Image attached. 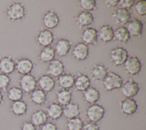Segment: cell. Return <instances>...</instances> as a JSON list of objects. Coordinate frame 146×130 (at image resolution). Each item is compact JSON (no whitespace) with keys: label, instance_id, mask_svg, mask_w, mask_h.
<instances>
[{"label":"cell","instance_id":"cell-1","mask_svg":"<svg viewBox=\"0 0 146 130\" xmlns=\"http://www.w3.org/2000/svg\"><path fill=\"white\" fill-rule=\"evenodd\" d=\"M5 13L9 21L15 22L22 20L26 17L27 12L22 3L14 1L7 7Z\"/></svg>","mask_w":146,"mask_h":130},{"label":"cell","instance_id":"cell-2","mask_svg":"<svg viewBox=\"0 0 146 130\" xmlns=\"http://www.w3.org/2000/svg\"><path fill=\"white\" fill-rule=\"evenodd\" d=\"M123 83V79L121 76L113 71L108 72L102 81L103 88L107 92H111L120 89Z\"/></svg>","mask_w":146,"mask_h":130},{"label":"cell","instance_id":"cell-3","mask_svg":"<svg viewBox=\"0 0 146 130\" xmlns=\"http://www.w3.org/2000/svg\"><path fill=\"white\" fill-rule=\"evenodd\" d=\"M106 113L105 108L100 104L90 105L86 109V116L89 121L97 123L101 121Z\"/></svg>","mask_w":146,"mask_h":130},{"label":"cell","instance_id":"cell-4","mask_svg":"<svg viewBox=\"0 0 146 130\" xmlns=\"http://www.w3.org/2000/svg\"><path fill=\"white\" fill-rule=\"evenodd\" d=\"M109 56L110 61L115 66L123 65L129 57L127 50L123 47H116L112 49Z\"/></svg>","mask_w":146,"mask_h":130},{"label":"cell","instance_id":"cell-5","mask_svg":"<svg viewBox=\"0 0 146 130\" xmlns=\"http://www.w3.org/2000/svg\"><path fill=\"white\" fill-rule=\"evenodd\" d=\"M140 90V85L132 78H129L123 82L120 88V93L125 98H133Z\"/></svg>","mask_w":146,"mask_h":130},{"label":"cell","instance_id":"cell-6","mask_svg":"<svg viewBox=\"0 0 146 130\" xmlns=\"http://www.w3.org/2000/svg\"><path fill=\"white\" fill-rule=\"evenodd\" d=\"M141 61L136 56H129L123 64V69L125 73L131 76L138 74L141 71Z\"/></svg>","mask_w":146,"mask_h":130},{"label":"cell","instance_id":"cell-7","mask_svg":"<svg viewBox=\"0 0 146 130\" xmlns=\"http://www.w3.org/2000/svg\"><path fill=\"white\" fill-rule=\"evenodd\" d=\"M18 82L19 88L26 94H30L38 86L37 80L31 74L22 76L18 80Z\"/></svg>","mask_w":146,"mask_h":130},{"label":"cell","instance_id":"cell-8","mask_svg":"<svg viewBox=\"0 0 146 130\" xmlns=\"http://www.w3.org/2000/svg\"><path fill=\"white\" fill-rule=\"evenodd\" d=\"M138 108L139 105L137 102L133 98H125L119 102L120 111L125 116L134 115L137 112Z\"/></svg>","mask_w":146,"mask_h":130},{"label":"cell","instance_id":"cell-9","mask_svg":"<svg viewBox=\"0 0 146 130\" xmlns=\"http://www.w3.org/2000/svg\"><path fill=\"white\" fill-rule=\"evenodd\" d=\"M15 70L21 75L31 74L34 68V62L29 58L22 57L15 60Z\"/></svg>","mask_w":146,"mask_h":130},{"label":"cell","instance_id":"cell-10","mask_svg":"<svg viewBox=\"0 0 146 130\" xmlns=\"http://www.w3.org/2000/svg\"><path fill=\"white\" fill-rule=\"evenodd\" d=\"M42 22L47 29L51 30L58 26L60 22V18L55 11L50 10L44 14L42 18Z\"/></svg>","mask_w":146,"mask_h":130},{"label":"cell","instance_id":"cell-11","mask_svg":"<svg viewBox=\"0 0 146 130\" xmlns=\"http://www.w3.org/2000/svg\"><path fill=\"white\" fill-rule=\"evenodd\" d=\"M55 39L54 35L51 30L44 29L40 30L36 36V41L37 44L44 48L51 46Z\"/></svg>","mask_w":146,"mask_h":130},{"label":"cell","instance_id":"cell-12","mask_svg":"<svg viewBox=\"0 0 146 130\" xmlns=\"http://www.w3.org/2000/svg\"><path fill=\"white\" fill-rule=\"evenodd\" d=\"M15 71V62L11 55L0 57V72L7 75L13 74Z\"/></svg>","mask_w":146,"mask_h":130},{"label":"cell","instance_id":"cell-13","mask_svg":"<svg viewBox=\"0 0 146 130\" xmlns=\"http://www.w3.org/2000/svg\"><path fill=\"white\" fill-rule=\"evenodd\" d=\"M64 69L65 65L60 60L54 59L48 63L47 72L52 77L58 78L63 74Z\"/></svg>","mask_w":146,"mask_h":130},{"label":"cell","instance_id":"cell-14","mask_svg":"<svg viewBox=\"0 0 146 130\" xmlns=\"http://www.w3.org/2000/svg\"><path fill=\"white\" fill-rule=\"evenodd\" d=\"M144 27V23L142 21L133 18L128 23L127 29L131 36L132 37H140L142 36Z\"/></svg>","mask_w":146,"mask_h":130},{"label":"cell","instance_id":"cell-15","mask_svg":"<svg viewBox=\"0 0 146 130\" xmlns=\"http://www.w3.org/2000/svg\"><path fill=\"white\" fill-rule=\"evenodd\" d=\"M72 54L73 57L79 61L86 60L89 54V48L83 42L77 43L73 48Z\"/></svg>","mask_w":146,"mask_h":130},{"label":"cell","instance_id":"cell-16","mask_svg":"<svg viewBox=\"0 0 146 130\" xmlns=\"http://www.w3.org/2000/svg\"><path fill=\"white\" fill-rule=\"evenodd\" d=\"M91 81L87 74L79 72L75 77L74 86L78 92H83L91 86Z\"/></svg>","mask_w":146,"mask_h":130},{"label":"cell","instance_id":"cell-17","mask_svg":"<svg viewBox=\"0 0 146 130\" xmlns=\"http://www.w3.org/2000/svg\"><path fill=\"white\" fill-rule=\"evenodd\" d=\"M111 16L117 23L122 25L128 23L131 19L129 11L121 7L113 11Z\"/></svg>","mask_w":146,"mask_h":130},{"label":"cell","instance_id":"cell-18","mask_svg":"<svg viewBox=\"0 0 146 130\" xmlns=\"http://www.w3.org/2000/svg\"><path fill=\"white\" fill-rule=\"evenodd\" d=\"M37 85L39 89L46 93L52 91L55 86V81L53 77L48 74H43L37 80Z\"/></svg>","mask_w":146,"mask_h":130},{"label":"cell","instance_id":"cell-19","mask_svg":"<svg viewBox=\"0 0 146 130\" xmlns=\"http://www.w3.org/2000/svg\"><path fill=\"white\" fill-rule=\"evenodd\" d=\"M98 35L100 41L106 44L114 39V30L111 25L104 24L99 28Z\"/></svg>","mask_w":146,"mask_h":130},{"label":"cell","instance_id":"cell-20","mask_svg":"<svg viewBox=\"0 0 146 130\" xmlns=\"http://www.w3.org/2000/svg\"><path fill=\"white\" fill-rule=\"evenodd\" d=\"M83 42L88 45H94L98 44V30L94 27H87L81 35Z\"/></svg>","mask_w":146,"mask_h":130},{"label":"cell","instance_id":"cell-21","mask_svg":"<svg viewBox=\"0 0 146 130\" xmlns=\"http://www.w3.org/2000/svg\"><path fill=\"white\" fill-rule=\"evenodd\" d=\"M71 48V42L66 38L59 39L56 42L55 51L59 57H65L70 52Z\"/></svg>","mask_w":146,"mask_h":130},{"label":"cell","instance_id":"cell-22","mask_svg":"<svg viewBox=\"0 0 146 130\" xmlns=\"http://www.w3.org/2000/svg\"><path fill=\"white\" fill-rule=\"evenodd\" d=\"M108 68L102 64H95L91 70L92 80L98 81H103L108 73Z\"/></svg>","mask_w":146,"mask_h":130},{"label":"cell","instance_id":"cell-23","mask_svg":"<svg viewBox=\"0 0 146 130\" xmlns=\"http://www.w3.org/2000/svg\"><path fill=\"white\" fill-rule=\"evenodd\" d=\"M83 100L90 105L96 104L100 100V93L99 90L91 86L83 92Z\"/></svg>","mask_w":146,"mask_h":130},{"label":"cell","instance_id":"cell-24","mask_svg":"<svg viewBox=\"0 0 146 130\" xmlns=\"http://www.w3.org/2000/svg\"><path fill=\"white\" fill-rule=\"evenodd\" d=\"M48 118L53 120H57L63 116V107L56 102L49 104L46 112Z\"/></svg>","mask_w":146,"mask_h":130},{"label":"cell","instance_id":"cell-25","mask_svg":"<svg viewBox=\"0 0 146 130\" xmlns=\"http://www.w3.org/2000/svg\"><path fill=\"white\" fill-rule=\"evenodd\" d=\"M81 109L78 104L70 103L63 107V116L67 120L79 117Z\"/></svg>","mask_w":146,"mask_h":130},{"label":"cell","instance_id":"cell-26","mask_svg":"<svg viewBox=\"0 0 146 130\" xmlns=\"http://www.w3.org/2000/svg\"><path fill=\"white\" fill-rule=\"evenodd\" d=\"M27 111L28 105L26 102L22 100L13 102L10 107V111L17 117L25 115Z\"/></svg>","mask_w":146,"mask_h":130},{"label":"cell","instance_id":"cell-27","mask_svg":"<svg viewBox=\"0 0 146 130\" xmlns=\"http://www.w3.org/2000/svg\"><path fill=\"white\" fill-rule=\"evenodd\" d=\"M76 24L80 28L92 25L94 21V17L92 13L81 11L75 18Z\"/></svg>","mask_w":146,"mask_h":130},{"label":"cell","instance_id":"cell-28","mask_svg":"<svg viewBox=\"0 0 146 130\" xmlns=\"http://www.w3.org/2000/svg\"><path fill=\"white\" fill-rule=\"evenodd\" d=\"M75 76L71 73H63L58 78L59 86L62 89H70L74 86Z\"/></svg>","mask_w":146,"mask_h":130},{"label":"cell","instance_id":"cell-29","mask_svg":"<svg viewBox=\"0 0 146 130\" xmlns=\"http://www.w3.org/2000/svg\"><path fill=\"white\" fill-rule=\"evenodd\" d=\"M48 117L45 111L42 109L36 110L31 115L30 122L36 127H41L47 122Z\"/></svg>","mask_w":146,"mask_h":130},{"label":"cell","instance_id":"cell-30","mask_svg":"<svg viewBox=\"0 0 146 130\" xmlns=\"http://www.w3.org/2000/svg\"><path fill=\"white\" fill-rule=\"evenodd\" d=\"M56 101L63 107L71 102L72 92L70 89H61L56 92Z\"/></svg>","mask_w":146,"mask_h":130},{"label":"cell","instance_id":"cell-31","mask_svg":"<svg viewBox=\"0 0 146 130\" xmlns=\"http://www.w3.org/2000/svg\"><path fill=\"white\" fill-rule=\"evenodd\" d=\"M30 101L36 105H43L47 101V94L39 88L35 89L30 93Z\"/></svg>","mask_w":146,"mask_h":130},{"label":"cell","instance_id":"cell-32","mask_svg":"<svg viewBox=\"0 0 146 130\" xmlns=\"http://www.w3.org/2000/svg\"><path fill=\"white\" fill-rule=\"evenodd\" d=\"M56 56L55 49L51 46L44 47L39 53L38 58L44 63H49L54 60Z\"/></svg>","mask_w":146,"mask_h":130},{"label":"cell","instance_id":"cell-33","mask_svg":"<svg viewBox=\"0 0 146 130\" xmlns=\"http://www.w3.org/2000/svg\"><path fill=\"white\" fill-rule=\"evenodd\" d=\"M114 38L120 42L126 44L129 41L131 36L127 27L121 26L114 30Z\"/></svg>","mask_w":146,"mask_h":130},{"label":"cell","instance_id":"cell-34","mask_svg":"<svg viewBox=\"0 0 146 130\" xmlns=\"http://www.w3.org/2000/svg\"><path fill=\"white\" fill-rule=\"evenodd\" d=\"M6 92L7 99L12 103L22 100L24 94L21 88L17 86H13L8 89Z\"/></svg>","mask_w":146,"mask_h":130},{"label":"cell","instance_id":"cell-35","mask_svg":"<svg viewBox=\"0 0 146 130\" xmlns=\"http://www.w3.org/2000/svg\"><path fill=\"white\" fill-rule=\"evenodd\" d=\"M84 124L83 120L78 117L67 120L66 127L67 130H82Z\"/></svg>","mask_w":146,"mask_h":130},{"label":"cell","instance_id":"cell-36","mask_svg":"<svg viewBox=\"0 0 146 130\" xmlns=\"http://www.w3.org/2000/svg\"><path fill=\"white\" fill-rule=\"evenodd\" d=\"M79 5L84 11L91 13L97 9V2L95 0H80Z\"/></svg>","mask_w":146,"mask_h":130},{"label":"cell","instance_id":"cell-37","mask_svg":"<svg viewBox=\"0 0 146 130\" xmlns=\"http://www.w3.org/2000/svg\"><path fill=\"white\" fill-rule=\"evenodd\" d=\"M135 13L139 16L144 17L146 15V1L138 0L135 1L133 6Z\"/></svg>","mask_w":146,"mask_h":130},{"label":"cell","instance_id":"cell-38","mask_svg":"<svg viewBox=\"0 0 146 130\" xmlns=\"http://www.w3.org/2000/svg\"><path fill=\"white\" fill-rule=\"evenodd\" d=\"M11 80L9 75L0 73V90L2 92H5L7 90L10 84Z\"/></svg>","mask_w":146,"mask_h":130},{"label":"cell","instance_id":"cell-39","mask_svg":"<svg viewBox=\"0 0 146 130\" xmlns=\"http://www.w3.org/2000/svg\"><path fill=\"white\" fill-rule=\"evenodd\" d=\"M135 2V0H120L119 5L121 8L127 9L129 11V10L133 6Z\"/></svg>","mask_w":146,"mask_h":130},{"label":"cell","instance_id":"cell-40","mask_svg":"<svg viewBox=\"0 0 146 130\" xmlns=\"http://www.w3.org/2000/svg\"><path fill=\"white\" fill-rule=\"evenodd\" d=\"M40 130H58V127L55 123L47 121L40 127Z\"/></svg>","mask_w":146,"mask_h":130},{"label":"cell","instance_id":"cell-41","mask_svg":"<svg viewBox=\"0 0 146 130\" xmlns=\"http://www.w3.org/2000/svg\"><path fill=\"white\" fill-rule=\"evenodd\" d=\"M82 130H100V127L97 123L88 121L84 124Z\"/></svg>","mask_w":146,"mask_h":130},{"label":"cell","instance_id":"cell-42","mask_svg":"<svg viewBox=\"0 0 146 130\" xmlns=\"http://www.w3.org/2000/svg\"><path fill=\"white\" fill-rule=\"evenodd\" d=\"M20 130H36V127L30 121H25L22 124Z\"/></svg>","mask_w":146,"mask_h":130},{"label":"cell","instance_id":"cell-43","mask_svg":"<svg viewBox=\"0 0 146 130\" xmlns=\"http://www.w3.org/2000/svg\"><path fill=\"white\" fill-rule=\"evenodd\" d=\"M119 2L120 0H106L104 3L108 8L114 9L119 5Z\"/></svg>","mask_w":146,"mask_h":130},{"label":"cell","instance_id":"cell-44","mask_svg":"<svg viewBox=\"0 0 146 130\" xmlns=\"http://www.w3.org/2000/svg\"><path fill=\"white\" fill-rule=\"evenodd\" d=\"M5 103L4 100V96L2 91L0 90V105L3 104Z\"/></svg>","mask_w":146,"mask_h":130}]
</instances>
